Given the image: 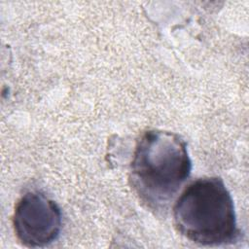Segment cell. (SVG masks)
Wrapping results in <instances>:
<instances>
[{"label": "cell", "mask_w": 249, "mask_h": 249, "mask_svg": "<svg viewBox=\"0 0 249 249\" xmlns=\"http://www.w3.org/2000/svg\"><path fill=\"white\" fill-rule=\"evenodd\" d=\"M191 170L186 141L171 131L150 129L136 143L129 182L140 201L160 213L169 207Z\"/></svg>", "instance_id": "6da1fadb"}, {"label": "cell", "mask_w": 249, "mask_h": 249, "mask_svg": "<svg viewBox=\"0 0 249 249\" xmlns=\"http://www.w3.org/2000/svg\"><path fill=\"white\" fill-rule=\"evenodd\" d=\"M172 215L177 231L202 246L231 244L239 235L233 200L219 177L190 183L176 198Z\"/></svg>", "instance_id": "7a4b0ae2"}, {"label": "cell", "mask_w": 249, "mask_h": 249, "mask_svg": "<svg viewBox=\"0 0 249 249\" xmlns=\"http://www.w3.org/2000/svg\"><path fill=\"white\" fill-rule=\"evenodd\" d=\"M61 226L59 206L41 192H28L18 200L13 227L22 245L31 248L48 246L58 238Z\"/></svg>", "instance_id": "3957f363"}]
</instances>
